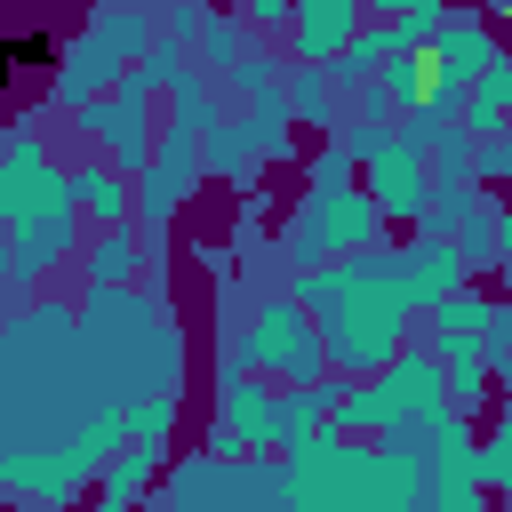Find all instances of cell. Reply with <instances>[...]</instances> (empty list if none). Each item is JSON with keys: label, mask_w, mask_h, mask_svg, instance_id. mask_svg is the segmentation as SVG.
<instances>
[{"label": "cell", "mask_w": 512, "mask_h": 512, "mask_svg": "<svg viewBox=\"0 0 512 512\" xmlns=\"http://www.w3.org/2000/svg\"><path fill=\"white\" fill-rule=\"evenodd\" d=\"M296 304L320 320V344H328V368L344 376H376L400 336H408V296L392 280V248H360V256H336V264H304L296 272Z\"/></svg>", "instance_id": "cell-1"}, {"label": "cell", "mask_w": 512, "mask_h": 512, "mask_svg": "<svg viewBox=\"0 0 512 512\" xmlns=\"http://www.w3.org/2000/svg\"><path fill=\"white\" fill-rule=\"evenodd\" d=\"M0 216H8V296H24L40 272H56L80 240V200H72V168L48 160V144L32 128H8L0 136Z\"/></svg>", "instance_id": "cell-2"}, {"label": "cell", "mask_w": 512, "mask_h": 512, "mask_svg": "<svg viewBox=\"0 0 512 512\" xmlns=\"http://www.w3.org/2000/svg\"><path fill=\"white\" fill-rule=\"evenodd\" d=\"M384 232V208L360 176H304V200L288 216V256L320 264V256H360Z\"/></svg>", "instance_id": "cell-3"}, {"label": "cell", "mask_w": 512, "mask_h": 512, "mask_svg": "<svg viewBox=\"0 0 512 512\" xmlns=\"http://www.w3.org/2000/svg\"><path fill=\"white\" fill-rule=\"evenodd\" d=\"M448 408V368L440 352H392L384 360V384H352L336 392V424L344 432H400V424H424Z\"/></svg>", "instance_id": "cell-4"}, {"label": "cell", "mask_w": 512, "mask_h": 512, "mask_svg": "<svg viewBox=\"0 0 512 512\" xmlns=\"http://www.w3.org/2000/svg\"><path fill=\"white\" fill-rule=\"evenodd\" d=\"M256 376H280V384H312L320 368H328V344H320V320L288 296V304H264L248 328H240V344H232Z\"/></svg>", "instance_id": "cell-5"}, {"label": "cell", "mask_w": 512, "mask_h": 512, "mask_svg": "<svg viewBox=\"0 0 512 512\" xmlns=\"http://www.w3.org/2000/svg\"><path fill=\"white\" fill-rule=\"evenodd\" d=\"M80 128L96 136V152L112 160V168H144L152 152H160V120H152V80L144 72H128L120 88H104L96 104H80Z\"/></svg>", "instance_id": "cell-6"}, {"label": "cell", "mask_w": 512, "mask_h": 512, "mask_svg": "<svg viewBox=\"0 0 512 512\" xmlns=\"http://www.w3.org/2000/svg\"><path fill=\"white\" fill-rule=\"evenodd\" d=\"M208 448H224V456L280 448V392L256 384V368H248L240 352L216 368V432H208Z\"/></svg>", "instance_id": "cell-7"}, {"label": "cell", "mask_w": 512, "mask_h": 512, "mask_svg": "<svg viewBox=\"0 0 512 512\" xmlns=\"http://www.w3.org/2000/svg\"><path fill=\"white\" fill-rule=\"evenodd\" d=\"M424 432H432V448H424V496L448 504V512H472L488 496V480H480V440H472L464 408L448 400L440 416H424Z\"/></svg>", "instance_id": "cell-8"}, {"label": "cell", "mask_w": 512, "mask_h": 512, "mask_svg": "<svg viewBox=\"0 0 512 512\" xmlns=\"http://www.w3.org/2000/svg\"><path fill=\"white\" fill-rule=\"evenodd\" d=\"M360 184L376 192L384 224H424V208H432V144L384 136V144L360 160Z\"/></svg>", "instance_id": "cell-9"}, {"label": "cell", "mask_w": 512, "mask_h": 512, "mask_svg": "<svg viewBox=\"0 0 512 512\" xmlns=\"http://www.w3.org/2000/svg\"><path fill=\"white\" fill-rule=\"evenodd\" d=\"M208 168H200V144L192 136H160V152L136 168V216H144V232H160V224H176V208H184V192L200 184Z\"/></svg>", "instance_id": "cell-10"}, {"label": "cell", "mask_w": 512, "mask_h": 512, "mask_svg": "<svg viewBox=\"0 0 512 512\" xmlns=\"http://www.w3.org/2000/svg\"><path fill=\"white\" fill-rule=\"evenodd\" d=\"M256 496H280V472L232 464L224 448H208V456L168 472V504H256Z\"/></svg>", "instance_id": "cell-11"}, {"label": "cell", "mask_w": 512, "mask_h": 512, "mask_svg": "<svg viewBox=\"0 0 512 512\" xmlns=\"http://www.w3.org/2000/svg\"><path fill=\"white\" fill-rule=\"evenodd\" d=\"M424 48H432V72H440V80H456V88H472V80L504 56L480 8H440V24H432V40H424Z\"/></svg>", "instance_id": "cell-12"}, {"label": "cell", "mask_w": 512, "mask_h": 512, "mask_svg": "<svg viewBox=\"0 0 512 512\" xmlns=\"http://www.w3.org/2000/svg\"><path fill=\"white\" fill-rule=\"evenodd\" d=\"M392 280H400V296H408L416 312H432V304L464 280V248H456L448 232H424V240L392 248Z\"/></svg>", "instance_id": "cell-13"}, {"label": "cell", "mask_w": 512, "mask_h": 512, "mask_svg": "<svg viewBox=\"0 0 512 512\" xmlns=\"http://www.w3.org/2000/svg\"><path fill=\"white\" fill-rule=\"evenodd\" d=\"M368 24V0H288V48L296 64H336V48Z\"/></svg>", "instance_id": "cell-14"}, {"label": "cell", "mask_w": 512, "mask_h": 512, "mask_svg": "<svg viewBox=\"0 0 512 512\" xmlns=\"http://www.w3.org/2000/svg\"><path fill=\"white\" fill-rule=\"evenodd\" d=\"M72 200H80V216H96V224H128V168H112V160L72 168Z\"/></svg>", "instance_id": "cell-15"}, {"label": "cell", "mask_w": 512, "mask_h": 512, "mask_svg": "<svg viewBox=\"0 0 512 512\" xmlns=\"http://www.w3.org/2000/svg\"><path fill=\"white\" fill-rule=\"evenodd\" d=\"M152 472H160V440L112 448V456H104V472H96V496H104V504H136V496L152 488Z\"/></svg>", "instance_id": "cell-16"}, {"label": "cell", "mask_w": 512, "mask_h": 512, "mask_svg": "<svg viewBox=\"0 0 512 512\" xmlns=\"http://www.w3.org/2000/svg\"><path fill=\"white\" fill-rule=\"evenodd\" d=\"M504 120H512V56H496V64L464 88V128H472V136H496Z\"/></svg>", "instance_id": "cell-17"}, {"label": "cell", "mask_w": 512, "mask_h": 512, "mask_svg": "<svg viewBox=\"0 0 512 512\" xmlns=\"http://www.w3.org/2000/svg\"><path fill=\"white\" fill-rule=\"evenodd\" d=\"M288 112H296V128H336L344 112H336V72L328 64H296L288 72Z\"/></svg>", "instance_id": "cell-18"}, {"label": "cell", "mask_w": 512, "mask_h": 512, "mask_svg": "<svg viewBox=\"0 0 512 512\" xmlns=\"http://www.w3.org/2000/svg\"><path fill=\"white\" fill-rule=\"evenodd\" d=\"M88 32H96V40H104V48H112V56H120V64H128V56H144V48H152V16H144V8H136V0H104V8H96V24H88Z\"/></svg>", "instance_id": "cell-19"}, {"label": "cell", "mask_w": 512, "mask_h": 512, "mask_svg": "<svg viewBox=\"0 0 512 512\" xmlns=\"http://www.w3.org/2000/svg\"><path fill=\"white\" fill-rule=\"evenodd\" d=\"M216 120H224V96H216V88H208L200 72L168 88V128H176V136H192V144H200V136L216 128Z\"/></svg>", "instance_id": "cell-20"}, {"label": "cell", "mask_w": 512, "mask_h": 512, "mask_svg": "<svg viewBox=\"0 0 512 512\" xmlns=\"http://www.w3.org/2000/svg\"><path fill=\"white\" fill-rule=\"evenodd\" d=\"M328 416H336V384H320V376H312V384H280V448L304 440V432L328 424Z\"/></svg>", "instance_id": "cell-21"}, {"label": "cell", "mask_w": 512, "mask_h": 512, "mask_svg": "<svg viewBox=\"0 0 512 512\" xmlns=\"http://www.w3.org/2000/svg\"><path fill=\"white\" fill-rule=\"evenodd\" d=\"M480 480H488V496H504V504H512V408L480 432Z\"/></svg>", "instance_id": "cell-22"}, {"label": "cell", "mask_w": 512, "mask_h": 512, "mask_svg": "<svg viewBox=\"0 0 512 512\" xmlns=\"http://www.w3.org/2000/svg\"><path fill=\"white\" fill-rule=\"evenodd\" d=\"M136 256H144V248L128 240V224H104V240L88 248V280H128V272H136Z\"/></svg>", "instance_id": "cell-23"}, {"label": "cell", "mask_w": 512, "mask_h": 512, "mask_svg": "<svg viewBox=\"0 0 512 512\" xmlns=\"http://www.w3.org/2000/svg\"><path fill=\"white\" fill-rule=\"evenodd\" d=\"M200 56L232 72V64L248 56V48H240V24H232V16H200Z\"/></svg>", "instance_id": "cell-24"}, {"label": "cell", "mask_w": 512, "mask_h": 512, "mask_svg": "<svg viewBox=\"0 0 512 512\" xmlns=\"http://www.w3.org/2000/svg\"><path fill=\"white\" fill-rule=\"evenodd\" d=\"M224 80H232V88H240V96H264V88H280V64H272V56H256V48H248V56H240V64H232V72H224Z\"/></svg>", "instance_id": "cell-25"}, {"label": "cell", "mask_w": 512, "mask_h": 512, "mask_svg": "<svg viewBox=\"0 0 512 512\" xmlns=\"http://www.w3.org/2000/svg\"><path fill=\"white\" fill-rule=\"evenodd\" d=\"M248 24H288V0H232Z\"/></svg>", "instance_id": "cell-26"}, {"label": "cell", "mask_w": 512, "mask_h": 512, "mask_svg": "<svg viewBox=\"0 0 512 512\" xmlns=\"http://www.w3.org/2000/svg\"><path fill=\"white\" fill-rule=\"evenodd\" d=\"M8 256H16V240H8V216H0V280H8Z\"/></svg>", "instance_id": "cell-27"}]
</instances>
